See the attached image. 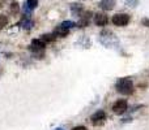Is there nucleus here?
I'll return each mask as SVG.
<instances>
[{"instance_id":"nucleus-12","label":"nucleus","mask_w":149,"mask_h":130,"mask_svg":"<svg viewBox=\"0 0 149 130\" xmlns=\"http://www.w3.org/2000/svg\"><path fill=\"white\" fill-rule=\"evenodd\" d=\"M55 38H56V36H55L54 34H43V35H42L39 39H41V41H43L45 43H49V42H54Z\"/></svg>"},{"instance_id":"nucleus-9","label":"nucleus","mask_w":149,"mask_h":130,"mask_svg":"<svg viewBox=\"0 0 149 130\" xmlns=\"http://www.w3.org/2000/svg\"><path fill=\"white\" fill-rule=\"evenodd\" d=\"M90 14H92V13H86V14L85 16H82L81 17V20L79 21V23H77V25L80 26V28H85V26H88V23H89V18H90Z\"/></svg>"},{"instance_id":"nucleus-20","label":"nucleus","mask_w":149,"mask_h":130,"mask_svg":"<svg viewBox=\"0 0 149 130\" xmlns=\"http://www.w3.org/2000/svg\"><path fill=\"white\" fill-rule=\"evenodd\" d=\"M55 130H64V129H62V128H58V129H55Z\"/></svg>"},{"instance_id":"nucleus-8","label":"nucleus","mask_w":149,"mask_h":130,"mask_svg":"<svg viewBox=\"0 0 149 130\" xmlns=\"http://www.w3.org/2000/svg\"><path fill=\"white\" fill-rule=\"evenodd\" d=\"M71 12H72V14L76 16V17L81 16V13H82V5L81 4H77V3H73V4H71Z\"/></svg>"},{"instance_id":"nucleus-18","label":"nucleus","mask_w":149,"mask_h":130,"mask_svg":"<svg viewBox=\"0 0 149 130\" xmlns=\"http://www.w3.org/2000/svg\"><path fill=\"white\" fill-rule=\"evenodd\" d=\"M72 130H88L85 126H82V125H80V126H74V128Z\"/></svg>"},{"instance_id":"nucleus-7","label":"nucleus","mask_w":149,"mask_h":130,"mask_svg":"<svg viewBox=\"0 0 149 130\" xmlns=\"http://www.w3.org/2000/svg\"><path fill=\"white\" fill-rule=\"evenodd\" d=\"M100 7L103 10H111L115 7V0H101Z\"/></svg>"},{"instance_id":"nucleus-1","label":"nucleus","mask_w":149,"mask_h":130,"mask_svg":"<svg viewBox=\"0 0 149 130\" xmlns=\"http://www.w3.org/2000/svg\"><path fill=\"white\" fill-rule=\"evenodd\" d=\"M115 89L118 92L124 95H130L134 92V83L130 77H124V78H119L115 83Z\"/></svg>"},{"instance_id":"nucleus-14","label":"nucleus","mask_w":149,"mask_h":130,"mask_svg":"<svg viewBox=\"0 0 149 130\" xmlns=\"http://www.w3.org/2000/svg\"><path fill=\"white\" fill-rule=\"evenodd\" d=\"M60 26L64 29H67V30H71V29L74 26V22H72V21H64V22L60 23Z\"/></svg>"},{"instance_id":"nucleus-6","label":"nucleus","mask_w":149,"mask_h":130,"mask_svg":"<svg viewBox=\"0 0 149 130\" xmlns=\"http://www.w3.org/2000/svg\"><path fill=\"white\" fill-rule=\"evenodd\" d=\"M45 47H46V43H45L43 41H41V39H34L30 44L31 51H41V50H43Z\"/></svg>"},{"instance_id":"nucleus-19","label":"nucleus","mask_w":149,"mask_h":130,"mask_svg":"<svg viewBox=\"0 0 149 130\" xmlns=\"http://www.w3.org/2000/svg\"><path fill=\"white\" fill-rule=\"evenodd\" d=\"M141 23H143V25H145L147 28H149V20H148V18H144V20L141 21Z\"/></svg>"},{"instance_id":"nucleus-11","label":"nucleus","mask_w":149,"mask_h":130,"mask_svg":"<svg viewBox=\"0 0 149 130\" xmlns=\"http://www.w3.org/2000/svg\"><path fill=\"white\" fill-rule=\"evenodd\" d=\"M37 5H38V0H26V3H25V9L33 10L34 8H37Z\"/></svg>"},{"instance_id":"nucleus-16","label":"nucleus","mask_w":149,"mask_h":130,"mask_svg":"<svg viewBox=\"0 0 149 130\" xmlns=\"http://www.w3.org/2000/svg\"><path fill=\"white\" fill-rule=\"evenodd\" d=\"M137 3H139V0H127L126 4L128 7H135V5H137Z\"/></svg>"},{"instance_id":"nucleus-17","label":"nucleus","mask_w":149,"mask_h":130,"mask_svg":"<svg viewBox=\"0 0 149 130\" xmlns=\"http://www.w3.org/2000/svg\"><path fill=\"white\" fill-rule=\"evenodd\" d=\"M18 10V4L17 3H13L12 4V12H17Z\"/></svg>"},{"instance_id":"nucleus-3","label":"nucleus","mask_w":149,"mask_h":130,"mask_svg":"<svg viewBox=\"0 0 149 130\" xmlns=\"http://www.w3.org/2000/svg\"><path fill=\"white\" fill-rule=\"evenodd\" d=\"M128 109V103L126 99H119L113 104V112L116 115H123Z\"/></svg>"},{"instance_id":"nucleus-15","label":"nucleus","mask_w":149,"mask_h":130,"mask_svg":"<svg viewBox=\"0 0 149 130\" xmlns=\"http://www.w3.org/2000/svg\"><path fill=\"white\" fill-rule=\"evenodd\" d=\"M7 23H8V18H7V16L0 14V29H4L5 26H7Z\"/></svg>"},{"instance_id":"nucleus-4","label":"nucleus","mask_w":149,"mask_h":130,"mask_svg":"<svg viewBox=\"0 0 149 130\" xmlns=\"http://www.w3.org/2000/svg\"><path fill=\"white\" fill-rule=\"evenodd\" d=\"M105 120H106V113L103 112V111H97L95 113H93V115L90 116V121H92V124L95 126L103 124Z\"/></svg>"},{"instance_id":"nucleus-5","label":"nucleus","mask_w":149,"mask_h":130,"mask_svg":"<svg viewBox=\"0 0 149 130\" xmlns=\"http://www.w3.org/2000/svg\"><path fill=\"white\" fill-rule=\"evenodd\" d=\"M109 22V17L105 13H97L94 16V23L97 26H106Z\"/></svg>"},{"instance_id":"nucleus-13","label":"nucleus","mask_w":149,"mask_h":130,"mask_svg":"<svg viewBox=\"0 0 149 130\" xmlns=\"http://www.w3.org/2000/svg\"><path fill=\"white\" fill-rule=\"evenodd\" d=\"M33 25H34L33 21L29 20V18H25V20H22V22H21V26H22L24 29H30Z\"/></svg>"},{"instance_id":"nucleus-10","label":"nucleus","mask_w":149,"mask_h":130,"mask_svg":"<svg viewBox=\"0 0 149 130\" xmlns=\"http://www.w3.org/2000/svg\"><path fill=\"white\" fill-rule=\"evenodd\" d=\"M68 31H70V30L62 28V26H58V28L55 29V31H54V35L55 36H65L68 34Z\"/></svg>"},{"instance_id":"nucleus-2","label":"nucleus","mask_w":149,"mask_h":130,"mask_svg":"<svg viewBox=\"0 0 149 130\" xmlns=\"http://www.w3.org/2000/svg\"><path fill=\"white\" fill-rule=\"evenodd\" d=\"M130 16L126 14V13H118V14L113 16V18H111V21H113V23L115 26H127L130 23Z\"/></svg>"}]
</instances>
